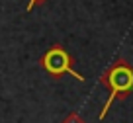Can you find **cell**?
I'll list each match as a JSON object with an SVG mask.
<instances>
[{
	"label": "cell",
	"instance_id": "obj_3",
	"mask_svg": "<svg viewBox=\"0 0 133 123\" xmlns=\"http://www.w3.org/2000/svg\"><path fill=\"white\" fill-rule=\"evenodd\" d=\"M61 123H86V121H84V119L80 117V113H78V111H71V113L66 115V117L63 119Z\"/></svg>",
	"mask_w": 133,
	"mask_h": 123
},
{
	"label": "cell",
	"instance_id": "obj_1",
	"mask_svg": "<svg viewBox=\"0 0 133 123\" xmlns=\"http://www.w3.org/2000/svg\"><path fill=\"white\" fill-rule=\"evenodd\" d=\"M100 82L110 88V96H108L104 107H102V111H100V115H98L100 119H104L106 115H108L112 104L116 102L117 98L123 100L125 96L133 90V69L125 61H116L104 74H102Z\"/></svg>",
	"mask_w": 133,
	"mask_h": 123
},
{
	"label": "cell",
	"instance_id": "obj_2",
	"mask_svg": "<svg viewBox=\"0 0 133 123\" xmlns=\"http://www.w3.org/2000/svg\"><path fill=\"white\" fill-rule=\"evenodd\" d=\"M41 66L53 76H61V74H72L76 80L82 82L84 76L80 72H76L72 66V59L71 55L66 53L61 45H53L45 55L41 57Z\"/></svg>",
	"mask_w": 133,
	"mask_h": 123
},
{
	"label": "cell",
	"instance_id": "obj_4",
	"mask_svg": "<svg viewBox=\"0 0 133 123\" xmlns=\"http://www.w3.org/2000/svg\"><path fill=\"white\" fill-rule=\"evenodd\" d=\"M39 2H45V0H29V2H28V6H25V10L29 12V10H31L35 4H39Z\"/></svg>",
	"mask_w": 133,
	"mask_h": 123
}]
</instances>
